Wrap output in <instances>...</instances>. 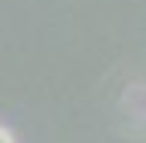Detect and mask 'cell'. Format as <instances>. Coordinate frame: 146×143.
Masks as SVG:
<instances>
[{
  "label": "cell",
  "instance_id": "cell-1",
  "mask_svg": "<svg viewBox=\"0 0 146 143\" xmlns=\"http://www.w3.org/2000/svg\"><path fill=\"white\" fill-rule=\"evenodd\" d=\"M0 143H12V134H9L6 128H0Z\"/></svg>",
  "mask_w": 146,
  "mask_h": 143
}]
</instances>
